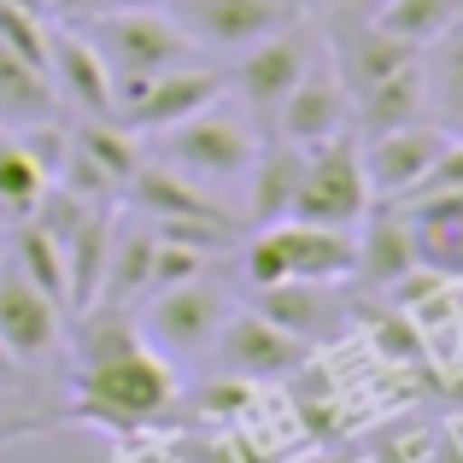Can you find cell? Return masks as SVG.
Listing matches in <instances>:
<instances>
[{
  "instance_id": "obj_8",
  "label": "cell",
  "mask_w": 463,
  "mask_h": 463,
  "mask_svg": "<svg viewBox=\"0 0 463 463\" xmlns=\"http://www.w3.org/2000/svg\"><path fill=\"white\" fill-rule=\"evenodd\" d=\"M311 59H317L311 30H306V24H288V18H282L270 35H259V42L241 53V65H235L241 100H247L252 112H276V106H282V94L311 71Z\"/></svg>"
},
{
  "instance_id": "obj_12",
  "label": "cell",
  "mask_w": 463,
  "mask_h": 463,
  "mask_svg": "<svg viewBox=\"0 0 463 463\" xmlns=\"http://www.w3.org/2000/svg\"><path fill=\"white\" fill-rule=\"evenodd\" d=\"M59 311L30 276L18 270V259H0V346L18 364H42L59 346Z\"/></svg>"
},
{
  "instance_id": "obj_10",
  "label": "cell",
  "mask_w": 463,
  "mask_h": 463,
  "mask_svg": "<svg viewBox=\"0 0 463 463\" xmlns=\"http://www.w3.org/2000/svg\"><path fill=\"white\" fill-rule=\"evenodd\" d=\"M170 18L205 53H247L282 24V0H170Z\"/></svg>"
},
{
  "instance_id": "obj_15",
  "label": "cell",
  "mask_w": 463,
  "mask_h": 463,
  "mask_svg": "<svg viewBox=\"0 0 463 463\" xmlns=\"http://www.w3.org/2000/svg\"><path fill=\"white\" fill-rule=\"evenodd\" d=\"M276 241H282L288 276H306V282H340L352 276V259H358V235L352 229H328V223H270Z\"/></svg>"
},
{
  "instance_id": "obj_5",
  "label": "cell",
  "mask_w": 463,
  "mask_h": 463,
  "mask_svg": "<svg viewBox=\"0 0 463 463\" xmlns=\"http://www.w3.org/2000/svg\"><path fill=\"white\" fill-rule=\"evenodd\" d=\"M223 317H229L223 288H212V282L194 276V282H176V288H153L136 335L147 340L158 358H194V352H205L217 340Z\"/></svg>"
},
{
  "instance_id": "obj_17",
  "label": "cell",
  "mask_w": 463,
  "mask_h": 463,
  "mask_svg": "<svg viewBox=\"0 0 463 463\" xmlns=\"http://www.w3.org/2000/svg\"><path fill=\"white\" fill-rule=\"evenodd\" d=\"M259 317H270L276 328H288V335H299V340H323V335H335V294H328V282H306V276H288V282H270V288H259Z\"/></svg>"
},
{
  "instance_id": "obj_36",
  "label": "cell",
  "mask_w": 463,
  "mask_h": 463,
  "mask_svg": "<svg viewBox=\"0 0 463 463\" xmlns=\"http://www.w3.org/2000/svg\"><path fill=\"white\" fill-rule=\"evenodd\" d=\"M6 6H24V12H42L47 0H6Z\"/></svg>"
},
{
  "instance_id": "obj_14",
  "label": "cell",
  "mask_w": 463,
  "mask_h": 463,
  "mask_svg": "<svg viewBox=\"0 0 463 463\" xmlns=\"http://www.w3.org/2000/svg\"><path fill=\"white\" fill-rule=\"evenodd\" d=\"M47 82H53V94H65L89 118H112V71L94 53L89 35L53 30V42H47Z\"/></svg>"
},
{
  "instance_id": "obj_26",
  "label": "cell",
  "mask_w": 463,
  "mask_h": 463,
  "mask_svg": "<svg viewBox=\"0 0 463 463\" xmlns=\"http://www.w3.org/2000/svg\"><path fill=\"white\" fill-rule=\"evenodd\" d=\"M370 18L382 24V30L405 35L411 47H434L463 18V0H382Z\"/></svg>"
},
{
  "instance_id": "obj_30",
  "label": "cell",
  "mask_w": 463,
  "mask_h": 463,
  "mask_svg": "<svg viewBox=\"0 0 463 463\" xmlns=\"http://www.w3.org/2000/svg\"><path fill=\"white\" fill-rule=\"evenodd\" d=\"M446 188H452V194H463V136H452V141H446V153L434 158V170H429V176H422L411 194H446ZM411 194H405V200H411Z\"/></svg>"
},
{
  "instance_id": "obj_2",
  "label": "cell",
  "mask_w": 463,
  "mask_h": 463,
  "mask_svg": "<svg viewBox=\"0 0 463 463\" xmlns=\"http://www.w3.org/2000/svg\"><path fill=\"white\" fill-rule=\"evenodd\" d=\"M89 42L94 53L106 59L112 71V118L124 112V100L141 89L158 71H176V65H194L200 47L182 35V24L158 6H118V12H94L89 24Z\"/></svg>"
},
{
  "instance_id": "obj_13",
  "label": "cell",
  "mask_w": 463,
  "mask_h": 463,
  "mask_svg": "<svg viewBox=\"0 0 463 463\" xmlns=\"http://www.w3.org/2000/svg\"><path fill=\"white\" fill-rule=\"evenodd\" d=\"M417 53H422V47H411L405 35L382 30L375 18H358V12H352V24L335 30V47H328V59H335L346 94H364L370 82H382L387 71H399V65H411Z\"/></svg>"
},
{
  "instance_id": "obj_32",
  "label": "cell",
  "mask_w": 463,
  "mask_h": 463,
  "mask_svg": "<svg viewBox=\"0 0 463 463\" xmlns=\"http://www.w3.org/2000/svg\"><path fill=\"white\" fill-rule=\"evenodd\" d=\"M65 6H77V12H118V6H153V0H65Z\"/></svg>"
},
{
  "instance_id": "obj_25",
  "label": "cell",
  "mask_w": 463,
  "mask_h": 463,
  "mask_svg": "<svg viewBox=\"0 0 463 463\" xmlns=\"http://www.w3.org/2000/svg\"><path fill=\"white\" fill-rule=\"evenodd\" d=\"M47 182L53 176L24 147V136H6V124H0V217H30L35 200L47 194Z\"/></svg>"
},
{
  "instance_id": "obj_21",
  "label": "cell",
  "mask_w": 463,
  "mask_h": 463,
  "mask_svg": "<svg viewBox=\"0 0 463 463\" xmlns=\"http://www.w3.org/2000/svg\"><path fill=\"white\" fill-rule=\"evenodd\" d=\"M299 170H306V147H288V141L252 158V170H247V182H252L247 212H252V223H259V229L288 223V212H294V188H299Z\"/></svg>"
},
{
  "instance_id": "obj_6",
  "label": "cell",
  "mask_w": 463,
  "mask_h": 463,
  "mask_svg": "<svg viewBox=\"0 0 463 463\" xmlns=\"http://www.w3.org/2000/svg\"><path fill=\"white\" fill-rule=\"evenodd\" d=\"M205 352H212L217 375H235V382L259 387V382H270V375H294L299 364L311 358V340L276 328L270 317H259V311H229Z\"/></svg>"
},
{
  "instance_id": "obj_37",
  "label": "cell",
  "mask_w": 463,
  "mask_h": 463,
  "mask_svg": "<svg viewBox=\"0 0 463 463\" xmlns=\"http://www.w3.org/2000/svg\"><path fill=\"white\" fill-rule=\"evenodd\" d=\"M323 463H340V458H323Z\"/></svg>"
},
{
  "instance_id": "obj_19",
  "label": "cell",
  "mask_w": 463,
  "mask_h": 463,
  "mask_svg": "<svg viewBox=\"0 0 463 463\" xmlns=\"http://www.w3.org/2000/svg\"><path fill=\"white\" fill-rule=\"evenodd\" d=\"M124 188H129V200H136V212L147 217V223H165V217H223V205L194 188V176H176V170H165V165H136Z\"/></svg>"
},
{
  "instance_id": "obj_16",
  "label": "cell",
  "mask_w": 463,
  "mask_h": 463,
  "mask_svg": "<svg viewBox=\"0 0 463 463\" xmlns=\"http://www.w3.org/2000/svg\"><path fill=\"white\" fill-rule=\"evenodd\" d=\"M411 264H422L411 217L405 212H375V217L364 212V241H358V259H352V270L364 276V288L387 294V288H393Z\"/></svg>"
},
{
  "instance_id": "obj_34",
  "label": "cell",
  "mask_w": 463,
  "mask_h": 463,
  "mask_svg": "<svg viewBox=\"0 0 463 463\" xmlns=\"http://www.w3.org/2000/svg\"><path fill=\"white\" fill-rule=\"evenodd\" d=\"M346 6H352V12H358V18H370V12H375V6H382V0H346Z\"/></svg>"
},
{
  "instance_id": "obj_31",
  "label": "cell",
  "mask_w": 463,
  "mask_h": 463,
  "mask_svg": "<svg viewBox=\"0 0 463 463\" xmlns=\"http://www.w3.org/2000/svg\"><path fill=\"white\" fill-rule=\"evenodd\" d=\"M440 100L452 106L458 129H463V42H446L440 47Z\"/></svg>"
},
{
  "instance_id": "obj_7",
  "label": "cell",
  "mask_w": 463,
  "mask_h": 463,
  "mask_svg": "<svg viewBox=\"0 0 463 463\" xmlns=\"http://www.w3.org/2000/svg\"><path fill=\"white\" fill-rule=\"evenodd\" d=\"M446 141H452V129L440 124H399V129H382V136H364V176H370V194L382 205H399L411 188H417L422 176L434 170V158L446 153Z\"/></svg>"
},
{
  "instance_id": "obj_33",
  "label": "cell",
  "mask_w": 463,
  "mask_h": 463,
  "mask_svg": "<svg viewBox=\"0 0 463 463\" xmlns=\"http://www.w3.org/2000/svg\"><path fill=\"white\" fill-rule=\"evenodd\" d=\"M18 370H24V364H18V358H12V352H6V346H0V382H18Z\"/></svg>"
},
{
  "instance_id": "obj_20",
  "label": "cell",
  "mask_w": 463,
  "mask_h": 463,
  "mask_svg": "<svg viewBox=\"0 0 463 463\" xmlns=\"http://www.w3.org/2000/svg\"><path fill=\"white\" fill-rule=\"evenodd\" d=\"M153 276V223H112V241H106V270H100V294L94 306H124V299L147 294Z\"/></svg>"
},
{
  "instance_id": "obj_24",
  "label": "cell",
  "mask_w": 463,
  "mask_h": 463,
  "mask_svg": "<svg viewBox=\"0 0 463 463\" xmlns=\"http://www.w3.org/2000/svg\"><path fill=\"white\" fill-rule=\"evenodd\" d=\"M12 259H18V270L30 276L35 288H42L47 299H53L59 311H71V276H65V247H59L47 229H35L30 217L18 223V235H12Z\"/></svg>"
},
{
  "instance_id": "obj_23",
  "label": "cell",
  "mask_w": 463,
  "mask_h": 463,
  "mask_svg": "<svg viewBox=\"0 0 463 463\" xmlns=\"http://www.w3.org/2000/svg\"><path fill=\"white\" fill-rule=\"evenodd\" d=\"M53 82H47L42 65H30V59H18L12 47H0V124H47L53 118Z\"/></svg>"
},
{
  "instance_id": "obj_1",
  "label": "cell",
  "mask_w": 463,
  "mask_h": 463,
  "mask_svg": "<svg viewBox=\"0 0 463 463\" xmlns=\"http://www.w3.org/2000/svg\"><path fill=\"white\" fill-rule=\"evenodd\" d=\"M176 399L170 358H158L147 340L129 328L118 306L82 311V411L112 422H147Z\"/></svg>"
},
{
  "instance_id": "obj_29",
  "label": "cell",
  "mask_w": 463,
  "mask_h": 463,
  "mask_svg": "<svg viewBox=\"0 0 463 463\" xmlns=\"http://www.w3.org/2000/svg\"><path fill=\"white\" fill-rule=\"evenodd\" d=\"M247 282L252 288H270V282H288V259H282V241H276V229H259L247 247Z\"/></svg>"
},
{
  "instance_id": "obj_9",
  "label": "cell",
  "mask_w": 463,
  "mask_h": 463,
  "mask_svg": "<svg viewBox=\"0 0 463 463\" xmlns=\"http://www.w3.org/2000/svg\"><path fill=\"white\" fill-rule=\"evenodd\" d=\"M223 100V71L212 65H176V71H158V77H147L136 94L124 100V124L129 129H147V136H165L170 124H182V118H194L200 106Z\"/></svg>"
},
{
  "instance_id": "obj_3",
  "label": "cell",
  "mask_w": 463,
  "mask_h": 463,
  "mask_svg": "<svg viewBox=\"0 0 463 463\" xmlns=\"http://www.w3.org/2000/svg\"><path fill=\"white\" fill-rule=\"evenodd\" d=\"M375 205L370 176H364V147L358 136H328L306 147V170H299L294 188V223H328V229H352L364 212Z\"/></svg>"
},
{
  "instance_id": "obj_28",
  "label": "cell",
  "mask_w": 463,
  "mask_h": 463,
  "mask_svg": "<svg viewBox=\"0 0 463 463\" xmlns=\"http://www.w3.org/2000/svg\"><path fill=\"white\" fill-rule=\"evenodd\" d=\"M47 42H53V30H47L42 12H24V6H6V0H0V47H12L18 59H30V65L47 71Z\"/></svg>"
},
{
  "instance_id": "obj_22",
  "label": "cell",
  "mask_w": 463,
  "mask_h": 463,
  "mask_svg": "<svg viewBox=\"0 0 463 463\" xmlns=\"http://www.w3.org/2000/svg\"><path fill=\"white\" fill-rule=\"evenodd\" d=\"M106 241H112V217L94 212V205L77 217V223H71V235L59 241V247H65V276H71V311H89L94 294H100Z\"/></svg>"
},
{
  "instance_id": "obj_27",
  "label": "cell",
  "mask_w": 463,
  "mask_h": 463,
  "mask_svg": "<svg viewBox=\"0 0 463 463\" xmlns=\"http://www.w3.org/2000/svg\"><path fill=\"white\" fill-rule=\"evenodd\" d=\"M71 147H77L82 158H89L94 170H100L106 182H129V170H136V141H129V129H112L106 124V118H94L89 129H82L77 141H71Z\"/></svg>"
},
{
  "instance_id": "obj_4",
  "label": "cell",
  "mask_w": 463,
  "mask_h": 463,
  "mask_svg": "<svg viewBox=\"0 0 463 463\" xmlns=\"http://www.w3.org/2000/svg\"><path fill=\"white\" fill-rule=\"evenodd\" d=\"M165 158L176 170H188L194 182H235L259 158V136L247 129V118L229 106H200L194 118L165 129Z\"/></svg>"
},
{
  "instance_id": "obj_11",
  "label": "cell",
  "mask_w": 463,
  "mask_h": 463,
  "mask_svg": "<svg viewBox=\"0 0 463 463\" xmlns=\"http://www.w3.org/2000/svg\"><path fill=\"white\" fill-rule=\"evenodd\" d=\"M352 118V94L340 82L335 59H311V71L282 94L276 106V124H282V141L288 147H317V141L340 136Z\"/></svg>"
},
{
  "instance_id": "obj_18",
  "label": "cell",
  "mask_w": 463,
  "mask_h": 463,
  "mask_svg": "<svg viewBox=\"0 0 463 463\" xmlns=\"http://www.w3.org/2000/svg\"><path fill=\"white\" fill-rule=\"evenodd\" d=\"M352 106H358V136H382V129L417 124L422 106H429V71L411 59V65L387 71L382 82H370L364 94H352Z\"/></svg>"
},
{
  "instance_id": "obj_35",
  "label": "cell",
  "mask_w": 463,
  "mask_h": 463,
  "mask_svg": "<svg viewBox=\"0 0 463 463\" xmlns=\"http://www.w3.org/2000/svg\"><path fill=\"white\" fill-rule=\"evenodd\" d=\"M452 463H463V422L452 429Z\"/></svg>"
}]
</instances>
